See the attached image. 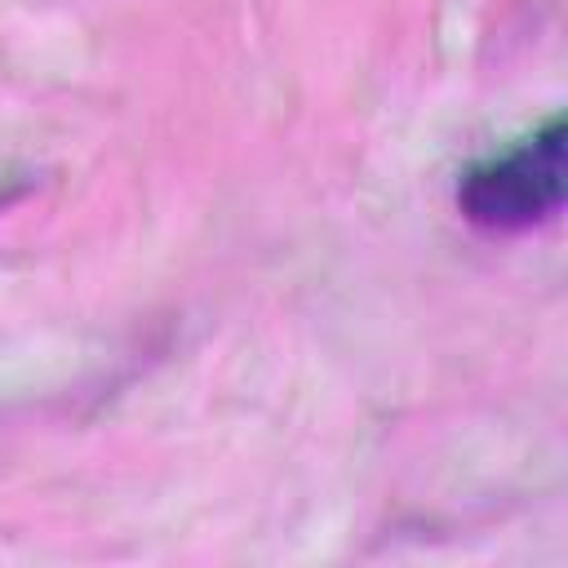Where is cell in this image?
Masks as SVG:
<instances>
[{
  "label": "cell",
  "instance_id": "6da1fadb",
  "mask_svg": "<svg viewBox=\"0 0 568 568\" xmlns=\"http://www.w3.org/2000/svg\"><path fill=\"white\" fill-rule=\"evenodd\" d=\"M568 173V129L550 115L537 133L515 142L510 151L479 160L457 182V209L466 222L493 235H519L550 222L564 209Z\"/></svg>",
  "mask_w": 568,
  "mask_h": 568
}]
</instances>
